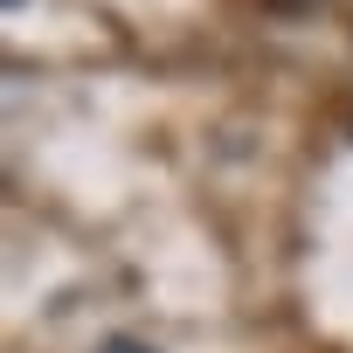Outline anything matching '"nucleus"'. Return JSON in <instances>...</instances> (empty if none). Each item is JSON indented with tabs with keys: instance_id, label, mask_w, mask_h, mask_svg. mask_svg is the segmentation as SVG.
I'll list each match as a JSON object with an SVG mask.
<instances>
[{
	"instance_id": "nucleus-1",
	"label": "nucleus",
	"mask_w": 353,
	"mask_h": 353,
	"mask_svg": "<svg viewBox=\"0 0 353 353\" xmlns=\"http://www.w3.org/2000/svg\"><path fill=\"white\" fill-rule=\"evenodd\" d=\"M97 353H152V346H145V339H132V332H111Z\"/></svg>"
}]
</instances>
